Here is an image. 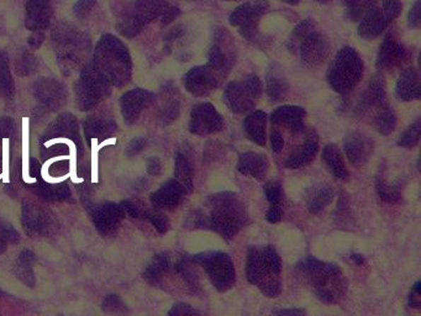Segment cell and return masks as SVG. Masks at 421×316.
I'll list each match as a JSON object with an SVG mask.
<instances>
[{
    "instance_id": "6da1fadb",
    "label": "cell",
    "mask_w": 421,
    "mask_h": 316,
    "mask_svg": "<svg viewBox=\"0 0 421 316\" xmlns=\"http://www.w3.org/2000/svg\"><path fill=\"white\" fill-rule=\"evenodd\" d=\"M195 229L215 233L226 242H231L241 230L251 224L246 204L235 192H219L209 195L192 216Z\"/></svg>"
},
{
    "instance_id": "7a4b0ae2",
    "label": "cell",
    "mask_w": 421,
    "mask_h": 316,
    "mask_svg": "<svg viewBox=\"0 0 421 316\" xmlns=\"http://www.w3.org/2000/svg\"><path fill=\"white\" fill-rule=\"evenodd\" d=\"M294 272L301 286L324 304H339L347 294V278L336 263L306 256L296 263Z\"/></svg>"
},
{
    "instance_id": "3957f363",
    "label": "cell",
    "mask_w": 421,
    "mask_h": 316,
    "mask_svg": "<svg viewBox=\"0 0 421 316\" xmlns=\"http://www.w3.org/2000/svg\"><path fill=\"white\" fill-rule=\"evenodd\" d=\"M282 258L273 245H256L247 248V282L267 298L282 293Z\"/></svg>"
},
{
    "instance_id": "277c9868",
    "label": "cell",
    "mask_w": 421,
    "mask_h": 316,
    "mask_svg": "<svg viewBox=\"0 0 421 316\" xmlns=\"http://www.w3.org/2000/svg\"><path fill=\"white\" fill-rule=\"evenodd\" d=\"M180 14V8L168 0H135L121 8L117 31L126 37H134L146 25L160 21L162 26H167Z\"/></svg>"
},
{
    "instance_id": "5b68a950",
    "label": "cell",
    "mask_w": 421,
    "mask_h": 316,
    "mask_svg": "<svg viewBox=\"0 0 421 316\" xmlns=\"http://www.w3.org/2000/svg\"><path fill=\"white\" fill-rule=\"evenodd\" d=\"M289 52L299 54L301 64L308 69H318L328 59L331 44L328 36L318 29L314 19H304L292 31L287 40Z\"/></svg>"
},
{
    "instance_id": "8992f818",
    "label": "cell",
    "mask_w": 421,
    "mask_h": 316,
    "mask_svg": "<svg viewBox=\"0 0 421 316\" xmlns=\"http://www.w3.org/2000/svg\"><path fill=\"white\" fill-rule=\"evenodd\" d=\"M364 74V62L356 49L345 46L330 64L326 81L330 88L341 95L349 94L359 86Z\"/></svg>"
},
{
    "instance_id": "52a82bcc",
    "label": "cell",
    "mask_w": 421,
    "mask_h": 316,
    "mask_svg": "<svg viewBox=\"0 0 421 316\" xmlns=\"http://www.w3.org/2000/svg\"><path fill=\"white\" fill-rule=\"evenodd\" d=\"M99 71L108 77L122 84L130 79L131 59L125 45L112 35H104L98 44L96 52Z\"/></svg>"
},
{
    "instance_id": "ba28073f",
    "label": "cell",
    "mask_w": 421,
    "mask_h": 316,
    "mask_svg": "<svg viewBox=\"0 0 421 316\" xmlns=\"http://www.w3.org/2000/svg\"><path fill=\"white\" fill-rule=\"evenodd\" d=\"M197 266L203 268L204 272L219 293H226L236 283V268L230 254L221 251H207L192 256Z\"/></svg>"
},
{
    "instance_id": "9c48e42d",
    "label": "cell",
    "mask_w": 421,
    "mask_h": 316,
    "mask_svg": "<svg viewBox=\"0 0 421 316\" xmlns=\"http://www.w3.org/2000/svg\"><path fill=\"white\" fill-rule=\"evenodd\" d=\"M263 93L261 79L257 74H248L241 81H233L224 89V103L233 114L252 112L260 102Z\"/></svg>"
},
{
    "instance_id": "30bf717a",
    "label": "cell",
    "mask_w": 421,
    "mask_h": 316,
    "mask_svg": "<svg viewBox=\"0 0 421 316\" xmlns=\"http://www.w3.org/2000/svg\"><path fill=\"white\" fill-rule=\"evenodd\" d=\"M402 10L403 4L399 0H383L381 5L374 3L359 20V37L366 41L377 39L397 19Z\"/></svg>"
},
{
    "instance_id": "8fae6325",
    "label": "cell",
    "mask_w": 421,
    "mask_h": 316,
    "mask_svg": "<svg viewBox=\"0 0 421 316\" xmlns=\"http://www.w3.org/2000/svg\"><path fill=\"white\" fill-rule=\"evenodd\" d=\"M271 9L267 0H252L238 6L229 16V23L236 28L241 37L256 42L260 37L261 19Z\"/></svg>"
},
{
    "instance_id": "7c38bea8",
    "label": "cell",
    "mask_w": 421,
    "mask_h": 316,
    "mask_svg": "<svg viewBox=\"0 0 421 316\" xmlns=\"http://www.w3.org/2000/svg\"><path fill=\"white\" fill-rule=\"evenodd\" d=\"M207 56L209 66L226 78L236 64L238 51L233 36L225 28L214 26Z\"/></svg>"
},
{
    "instance_id": "4fadbf2b",
    "label": "cell",
    "mask_w": 421,
    "mask_h": 316,
    "mask_svg": "<svg viewBox=\"0 0 421 316\" xmlns=\"http://www.w3.org/2000/svg\"><path fill=\"white\" fill-rule=\"evenodd\" d=\"M225 130L223 115L210 103H200L192 107L189 132L195 136H210Z\"/></svg>"
},
{
    "instance_id": "5bb4252c",
    "label": "cell",
    "mask_w": 421,
    "mask_h": 316,
    "mask_svg": "<svg viewBox=\"0 0 421 316\" xmlns=\"http://www.w3.org/2000/svg\"><path fill=\"white\" fill-rule=\"evenodd\" d=\"M223 79V76L218 71L207 64L189 69L184 74L183 83L189 94H192L193 97L204 98L217 90Z\"/></svg>"
},
{
    "instance_id": "9a60e30c",
    "label": "cell",
    "mask_w": 421,
    "mask_h": 316,
    "mask_svg": "<svg viewBox=\"0 0 421 316\" xmlns=\"http://www.w3.org/2000/svg\"><path fill=\"white\" fill-rule=\"evenodd\" d=\"M410 56L412 54L407 46L399 41L396 35L389 33L379 46L376 66L379 71H392L408 64Z\"/></svg>"
},
{
    "instance_id": "2e32d148",
    "label": "cell",
    "mask_w": 421,
    "mask_h": 316,
    "mask_svg": "<svg viewBox=\"0 0 421 316\" xmlns=\"http://www.w3.org/2000/svg\"><path fill=\"white\" fill-rule=\"evenodd\" d=\"M344 151L350 163L359 168L366 165L372 157L374 141L364 132H351L345 137Z\"/></svg>"
},
{
    "instance_id": "e0dca14e",
    "label": "cell",
    "mask_w": 421,
    "mask_h": 316,
    "mask_svg": "<svg viewBox=\"0 0 421 316\" xmlns=\"http://www.w3.org/2000/svg\"><path fill=\"white\" fill-rule=\"evenodd\" d=\"M304 141L293 148L284 165L288 170H301L309 165L319 152V136L314 129L305 130Z\"/></svg>"
},
{
    "instance_id": "ac0fdd59",
    "label": "cell",
    "mask_w": 421,
    "mask_h": 316,
    "mask_svg": "<svg viewBox=\"0 0 421 316\" xmlns=\"http://www.w3.org/2000/svg\"><path fill=\"white\" fill-rule=\"evenodd\" d=\"M56 9V0H28L25 25L31 31H44L49 28Z\"/></svg>"
},
{
    "instance_id": "d6986e66",
    "label": "cell",
    "mask_w": 421,
    "mask_h": 316,
    "mask_svg": "<svg viewBox=\"0 0 421 316\" xmlns=\"http://www.w3.org/2000/svg\"><path fill=\"white\" fill-rule=\"evenodd\" d=\"M386 99H387V84H386L384 76L383 74H374L359 97L356 112L363 115L372 109H378L382 107L384 103H387Z\"/></svg>"
},
{
    "instance_id": "ffe728a7",
    "label": "cell",
    "mask_w": 421,
    "mask_h": 316,
    "mask_svg": "<svg viewBox=\"0 0 421 316\" xmlns=\"http://www.w3.org/2000/svg\"><path fill=\"white\" fill-rule=\"evenodd\" d=\"M306 110L296 105H283L277 107L271 114L272 127H286L294 136L305 131Z\"/></svg>"
},
{
    "instance_id": "44dd1931",
    "label": "cell",
    "mask_w": 421,
    "mask_h": 316,
    "mask_svg": "<svg viewBox=\"0 0 421 316\" xmlns=\"http://www.w3.org/2000/svg\"><path fill=\"white\" fill-rule=\"evenodd\" d=\"M396 97L400 102L419 100L421 94L420 74L417 67L403 69L396 83Z\"/></svg>"
},
{
    "instance_id": "7402d4cb",
    "label": "cell",
    "mask_w": 421,
    "mask_h": 316,
    "mask_svg": "<svg viewBox=\"0 0 421 316\" xmlns=\"http://www.w3.org/2000/svg\"><path fill=\"white\" fill-rule=\"evenodd\" d=\"M236 168L241 175L251 177L253 180H263L270 170V160L266 155L260 152H243L238 157Z\"/></svg>"
},
{
    "instance_id": "603a6c76",
    "label": "cell",
    "mask_w": 421,
    "mask_h": 316,
    "mask_svg": "<svg viewBox=\"0 0 421 316\" xmlns=\"http://www.w3.org/2000/svg\"><path fill=\"white\" fill-rule=\"evenodd\" d=\"M289 90L291 86L281 67L272 64L266 74V92L270 100L273 104L282 102L286 99Z\"/></svg>"
},
{
    "instance_id": "cb8c5ba5",
    "label": "cell",
    "mask_w": 421,
    "mask_h": 316,
    "mask_svg": "<svg viewBox=\"0 0 421 316\" xmlns=\"http://www.w3.org/2000/svg\"><path fill=\"white\" fill-rule=\"evenodd\" d=\"M185 194H187V190L184 189L183 185H180V182L175 180H170L152 195V201L162 209H175L182 203Z\"/></svg>"
},
{
    "instance_id": "d4e9b609",
    "label": "cell",
    "mask_w": 421,
    "mask_h": 316,
    "mask_svg": "<svg viewBox=\"0 0 421 316\" xmlns=\"http://www.w3.org/2000/svg\"><path fill=\"white\" fill-rule=\"evenodd\" d=\"M267 114L262 110H252L243 120V131L250 141L263 147L266 145Z\"/></svg>"
},
{
    "instance_id": "484cf974",
    "label": "cell",
    "mask_w": 421,
    "mask_h": 316,
    "mask_svg": "<svg viewBox=\"0 0 421 316\" xmlns=\"http://www.w3.org/2000/svg\"><path fill=\"white\" fill-rule=\"evenodd\" d=\"M335 198V190L326 183L313 185L306 193V208L311 214H319L320 211L329 206Z\"/></svg>"
},
{
    "instance_id": "4316f807",
    "label": "cell",
    "mask_w": 421,
    "mask_h": 316,
    "mask_svg": "<svg viewBox=\"0 0 421 316\" xmlns=\"http://www.w3.org/2000/svg\"><path fill=\"white\" fill-rule=\"evenodd\" d=\"M323 160L330 170V173L334 175L336 180H344L349 178L350 172L345 162L344 155L338 145L335 144L325 145L323 148Z\"/></svg>"
},
{
    "instance_id": "83f0119b",
    "label": "cell",
    "mask_w": 421,
    "mask_h": 316,
    "mask_svg": "<svg viewBox=\"0 0 421 316\" xmlns=\"http://www.w3.org/2000/svg\"><path fill=\"white\" fill-rule=\"evenodd\" d=\"M173 269L183 278L190 293L197 294L200 292V276L197 269V263L192 259V256H182L178 258Z\"/></svg>"
},
{
    "instance_id": "f1b7e54d",
    "label": "cell",
    "mask_w": 421,
    "mask_h": 316,
    "mask_svg": "<svg viewBox=\"0 0 421 316\" xmlns=\"http://www.w3.org/2000/svg\"><path fill=\"white\" fill-rule=\"evenodd\" d=\"M397 124V112L388 103H384L382 107H378L377 115L374 119V125L381 135L383 136L391 135L392 132L396 131Z\"/></svg>"
},
{
    "instance_id": "f546056e",
    "label": "cell",
    "mask_w": 421,
    "mask_h": 316,
    "mask_svg": "<svg viewBox=\"0 0 421 316\" xmlns=\"http://www.w3.org/2000/svg\"><path fill=\"white\" fill-rule=\"evenodd\" d=\"M175 180L183 185L187 193L190 194L193 192V167L190 165L188 158L182 153H177V156H175Z\"/></svg>"
},
{
    "instance_id": "4dcf8cb0",
    "label": "cell",
    "mask_w": 421,
    "mask_h": 316,
    "mask_svg": "<svg viewBox=\"0 0 421 316\" xmlns=\"http://www.w3.org/2000/svg\"><path fill=\"white\" fill-rule=\"evenodd\" d=\"M402 183L394 182L389 183L383 175H378L376 180V192L379 199L386 203H397L402 199Z\"/></svg>"
},
{
    "instance_id": "1f68e13d",
    "label": "cell",
    "mask_w": 421,
    "mask_h": 316,
    "mask_svg": "<svg viewBox=\"0 0 421 316\" xmlns=\"http://www.w3.org/2000/svg\"><path fill=\"white\" fill-rule=\"evenodd\" d=\"M173 266L175 264L171 263L170 257L166 253H162L154 259V262L147 269L146 278L151 282H157L158 279L165 276L166 273L170 272L171 268H173Z\"/></svg>"
},
{
    "instance_id": "d6a6232c",
    "label": "cell",
    "mask_w": 421,
    "mask_h": 316,
    "mask_svg": "<svg viewBox=\"0 0 421 316\" xmlns=\"http://www.w3.org/2000/svg\"><path fill=\"white\" fill-rule=\"evenodd\" d=\"M376 0H342L345 15L350 21H359Z\"/></svg>"
},
{
    "instance_id": "836d02e7",
    "label": "cell",
    "mask_w": 421,
    "mask_h": 316,
    "mask_svg": "<svg viewBox=\"0 0 421 316\" xmlns=\"http://www.w3.org/2000/svg\"><path fill=\"white\" fill-rule=\"evenodd\" d=\"M421 134V119L417 117L415 122H413L410 127H408L405 131L398 139V146L403 148H414L420 142Z\"/></svg>"
},
{
    "instance_id": "e575fe53",
    "label": "cell",
    "mask_w": 421,
    "mask_h": 316,
    "mask_svg": "<svg viewBox=\"0 0 421 316\" xmlns=\"http://www.w3.org/2000/svg\"><path fill=\"white\" fill-rule=\"evenodd\" d=\"M23 180L26 183H35L36 178H33L29 173V119L23 120Z\"/></svg>"
},
{
    "instance_id": "d590c367",
    "label": "cell",
    "mask_w": 421,
    "mask_h": 316,
    "mask_svg": "<svg viewBox=\"0 0 421 316\" xmlns=\"http://www.w3.org/2000/svg\"><path fill=\"white\" fill-rule=\"evenodd\" d=\"M175 90L168 94V100L166 107H163V114H162V120L165 122L166 125L172 124L175 122L180 114V98L175 97Z\"/></svg>"
},
{
    "instance_id": "8d00e7d4",
    "label": "cell",
    "mask_w": 421,
    "mask_h": 316,
    "mask_svg": "<svg viewBox=\"0 0 421 316\" xmlns=\"http://www.w3.org/2000/svg\"><path fill=\"white\" fill-rule=\"evenodd\" d=\"M59 142H63L69 147V151H71V156H69V160H71V173H69V178L74 182V183H81L82 178H78L77 173H76V157H77V151H76V145L71 141L69 139H54V140H50L46 142V146L49 147L54 144H59Z\"/></svg>"
},
{
    "instance_id": "74e56055",
    "label": "cell",
    "mask_w": 421,
    "mask_h": 316,
    "mask_svg": "<svg viewBox=\"0 0 421 316\" xmlns=\"http://www.w3.org/2000/svg\"><path fill=\"white\" fill-rule=\"evenodd\" d=\"M265 195H266L267 201L270 203V206H283L282 199H283V192H282V185L278 182H268L265 185Z\"/></svg>"
},
{
    "instance_id": "f35d334b",
    "label": "cell",
    "mask_w": 421,
    "mask_h": 316,
    "mask_svg": "<svg viewBox=\"0 0 421 316\" xmlns=\"http://www.w3.org/2000/svg\"><path fill=\"white\" fill-rule=\"evenodd\" d=\"M117 140L115 139H108L102 144H98L97 139L92 140V170H93V180L97 182V172H98V155L102 150L103 147L108 146V145H115Z\"/></svg>"
},
{
    "instance_id": "ab89813d",
    "label": "cell",
    "mask_w": 421,
    "mask_h": 316,
    "mask_svg": "<svg viewBox=\"0 0 421 316\" xmlns=\"http://www.w3.org/2000/svg\"><path fill=\"white\" fill-rule=\"evenodd\" d=\"M97 1L98 0H77V3L73 5V13L78 19H84L91 14Z\"/></svg>"
},
{
    "instance_id": "60d3db41",
    "label": "cell",
    "mask_w": 421,
    "mask_h": 316,
    "mask_svg": "<svg viewBox=\"0 0 421 316\" xmlns=\"http://www.w3.org/2000/svg\"><path fill=\"white\" fill-rule=\"evenodd\" d=\"M200 314L202 312L187 303H177L168 312V315H200Z\"/></svg>"
},
{
    "instance_id": "b9f144b4",
    "label": "cell",
    "mask_w": 421,
    "mask_h": 316,
    "mask_svg": "<svg viewBox=\"0 0 421 316\" xmlns=\"http://www.w3.org/2000/svg\"><path fill=\"white\" fill-rule=\"evenodd\" d=\"M421 0H417L414 5L412 6V9L408 14V26L410 29H419L420 28V6Z\"/></svg>"
},
{
    "instance_id": "7bdbcfd3",
    "label": "cell",
    "mask_w": 421,
    "mask_h": 316,
    "mask_svg": "<svg viewBox=\"0 0 421 316\" xmlns=\"http://www.w3.org/2000/svg\"><path fill=\"white\" fill-rule=\"evenodd\" d=\"M271 146L272 151L275 152V153H279L283 150V147H284V137H283V134L276 127H272Z\"/></svg>"
},
{
    "instance_id": "ee69618b",
    "label": "cell",
    "mask_w": 421,
    "mask_h": 316,
    "mask_svg": "<svg viewBox=\"0 0 421 316\" xmlns=\"http://www.w3.org/2000/svg\"><path fill=\"white\" fill-rule=\"evenodd\" d=\"M420 281H417L414 286H413L410 294L408 297V305L412 309H420L421 307V297H420Z\"/></svg>"
},
{
    "instance_id": "f6af8a7d",
    "label": "cell",
    "mask_w": 421,
    "mask_h": 316,
    "mask_svg": "<svg viewBox=\"0 0 421 316\" xmlns=\"http://www.w3.org/2000/svg\"><path fill=\"white\" fill-rule=\"evenodd\" d=\"M3 173H1V180L5 183H9V141L5 139L3 141Z\"/></svg>"
},
{
    "instance_id": "bcb514c9",
    "label": "cell",
    "mask_w": 421,
    "mask_h": 316,
    "mask_svg": "<svg viewBox=\"0 0 421 316\" xmlns=\"http://www.w3.org/2000/svg\"><path fill=\"white\" fill-rule=\"evenodd\" d=\"M151 221L160 234H166L170 229V221L166 218L165 215H152Z\"/></svg>"
},
{
    "instance_id": "7dc6e473",
    "label": "cell",
    "mask_w": 421,
    "mask_h": 316,
    "mask_svg": "<svg viewBox=\"0 0 421 316\" xmlns=\"http://www.w3.org/2000/svg\"><path fill=\"white\" fill-rule=\"evenodd\" d=\"M283 218V206H270L266 213V220L270 224H278Z\"/></svg>"
},
{
    "instance_id": "c3c4849f",
    "label": "cell",
    "mask_w": 421,
    "mask_h": 316,
    "mask_svg": "<svg viewBox=\"0 0 421 316\" xmlns=\"http://www.w3.org/2000/svg\"><path fill=\"white\" fill-rule=\"evenodd\" d=\"M272 314H275V315L301 316L306 315V310L299 309V308H289V309H277V310H273Z\"/></svg>"
},
{
    "instance_id": "681fc988",
    "label": "cell",
    "mask_w": 421,
    "mask_h": 316,
    "mask_svg": "<svg viewBox=\"0 0 421 316\" xmlns=\"http://www.w3.org/2000/svg\"><path fill=\"white\" fill-rule=\"evenodd\" d=\"M149 172H150L151 175H161V172H162V165H161V162L158 158H151L149 160Z\"/></svg>"
},
{
    "instance_id": "f907efd6",
    "label": "cell",
    "mask_w": 421,
    "mask_h": 316,
    "mask_svg": "<svg viewBox=\"0 0 421 316\" xmlns=\"http://www.w3.org/2000/svg\"><path fill=\"white\" fill-rule=\"evenodd\" d=\"M351 259H352L357 266H362L363 263H364V257H363L362 254H359V253H352V254H351Z\"/></svg>"
},
{
    "instance_id": "816d5d0a",
    "label": "cell",
    "mask_w": 421,
    "mask_h": 316,
    "mask_svg": "<svg viewBox=\"0 0 421 316\" xmlns=\"http://www.w3.org/2000/svg\"><path fill=\"white\" fill-rule=\"evenodd\" d=\"M281 1L288 5H298L301 3V0H281Z\"/></svg>"
},
{
    "instance_id": "f5cc1de1",
    "label": "cell",
    "mask_w": 421,
    "mask_h": 316,
    "mask_svg": "<svg viewBox=\"0 0 421 316\" xmlns=\"http://www.w3.org/2000/svg\"><path fill=\"white\" fill-rule=\"evenodd\" d=\"M315 1L319 3V4H329L333 0H315Z\"/></svg>"
},
{
    "instance_id": "db71d44e",
    "label": "cell",
    "mask_w": 421,
    "mask_h": 316,
    "mask_svg": "<svg viewBox=\"0 0 421 316\" xmlns=\"http://www.w3.org/2000/svg\"><path fill=\"white\" fill-rule=\"evenodd\" d=\"M223 1H235V0H223Z\"/></svg>"
},
{
    "instance_id": "11a10c76",
    "label": "cell",
    "mask_w": 421,
    "mask_h": 316,
    "mask_svg": "<svg viewBox=\"0 0 421 316\" xmlns=\"http://www.w3.org/2000/svg\"><path fill=\"white\" fill-rule=\"evenodd\" d=\"M0 178H1V175H0Z\"/></svg>"
}]
</instances>
